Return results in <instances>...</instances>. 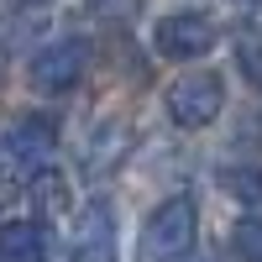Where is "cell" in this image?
<instances>
[{
	"label": "cell",
	"mask_w": 262,
	"mask_h": 262,
	"mask_svg": "<svg viewBox=\"0 0 262 262\" xmlns=\"http://www.w3.org/2000/svg\"><path fill=\"white\" fill-rule=\"evenodd\" d=\"M194 231H200V210H194L189 194H173L158 210L147 215L142 226V257L147 262H179L194 247Z\"/></svg>",
	"instance_id": "obj_1"
},
{
	"label": "cell",
	"mask_w": 262,
	"mask_h": 262,
	"mask_svg": "<svg viewBox=\"0 0 262 262\" xmlns=\"http://www.w3.org/2000/svg\"><path fill=\"white\" fill-rule=\"evenodd\" d=\"M221 111H226V79L221 74L194 69V74H184V79L168 84V116L179 121V126L200 131V126H210Z\"/></svg>",
	"instance_id": "obj_2"
},
{
	"label": "cell",
	"mask_w": 262,
	"mask_h": 262,
	"mask_svg": "<svg viewBox=\"0 0 262 262\" xmlns=\"http://www.w3.org/2000/svg\"><path fill=\"white\" fill-rule=\"evenodd\" d=\"M84 69H90V42L84 37H53L48 48H42L32 58V90L42 95H69L74 84L84 79Z\"/></svg>",
	"instance_id": "obj_3"
},
{
	"label": "cell",
	"mask_w": 262,
	"mask_h": 262,
	"mask_svg": "<svg viewBox=\"0 0 262 262\" xmlns=\"http://www.w3.org/2000/svg\"><path fill=\"white\" fill-rule=\"evenodd\" d=\"M215 42H221V27H215L210 16L200 11H179V16H163L158 27H152V48L163 58H205Z\"/></svg>",
	"instance_id": "obj_4"
},
{
	"label": "cell",
	"mask_w": 262,
	"mask_h": 262,
	"mask_svg": "<svg viewBox=\"0 0 262 262\" xmlns=\"http://www.w3.org/2000/svg\"><path fill=\"white\" fill-rule=\"evenodd\" d=\"M58 147V121L53 116H16L11 131H6V158L27 173H42Z\"/></svg>",
	"instance_id": "obj_5"
},
{
	"label": "cell",
	"mask_w": 262,
	"mask_h": 262,
	"mask_svg": "<svg viewBox=\"0 0 262 262\" xmlns=\"http://www.w3.org/2000/svg\"><path fill=\"white\" fill-rule=\"evenodd\" d=\"M69 252H74V262H116V215L105 200H90L79 210Z\"/></svg>",
	"instance_id": "obj_6"
},
{
	"label": "cell",
	"mask_w": 262,
	"mask_h": 262,
	"mask_svg": "<svg viewBox=\"0 0 262 262\" xmlns=\"http://www.w3.org/2000/svg\"><path fill=\"white\" fill-rule=\"evenodd\" d=\"M53 236L42 221H6L0 226V262H48Z\"/></svg>",
	"instance_id": "obj_7"
},
{
	"label": "cell",
	"mask_w": 262,
	"mask_h": 262,
	"mask_svg": "<svg viewBox=\"0 0 262 262\" xmlns=\"http://www.w3.org/2000/svg\"><path fill=\"white\" fill-rule=\"evenodd\" d=\"M131 142H137V131H131L126 121H111L95 131L90 152H84V168H90V179H100V173H116V163L131 152Z\"/></svg>",
	"instance_id": "obj_8"
},
{
	"label": "cell",
	"mask_w": 262,
	"mask_h": 262,
	"mask_svg": "<svg viewBox=\"0 0 262 262\" xmlns=\"http://www.w3.org/2000/svg\"><path fill=\"white\" fill-rule=\"evenodd\" d=\"M32 200H37L42 215H63V210H69V189H63L58 173L42 168V173H32Z\"/></svg>",
	"instance_id": "obj_9"
},
{
	"label": "cell",
	"mask_w": 262,
	"mask_h": 262,
	"mask_svg": "<svg viewBox=\"0 0 262 262\" xmlns=\"http://www.w3.org/2000/svg\"><path fill=\"white\" fill-rule=\"evenodd\" d=\"M221 189L236 194V200H247V205H257L262 200V168H252V163L247 168H236V163L221 168Z\"/></svg>",
	"instance_id": "obj_10"
},
{
	"label": "cell",
	"mask_w": 262,
	"mask_h": 262,
	"mask_svg": "<svg viewBox=\"0 0 262 262\" xmlns=\"http://www.w3.org/2000/svg\"><path fill=\"white\" fill-rule=\"evenodd\" d=\"M231 257L236 262H262V221L247 215V221L231 226Z\"/></svg>",
	"instance_id": "obj_11"
},
{
	"label": "cell",
	"mask_w": 262,
	"mask_h": 262,
	"mask_svg": "<svg viewBox=\"0 0 262 262\" xmlns=\"http://www.w3.org/2000/svg\"><path fill=\"white\" fill-rule=\"evenodd\" d=\"M0 79H6V48H0Z\"/></svg>",
	"instance_id": "obj_12"
},
{
	"label": "cell",
	"mask_w": 262,
	"mask_h": 262,
	"mask_svg": "<svg viewBox=\"0 0 262 262\" xmlns=\"http://www.w3.org/2000/svg\"><path fill=\"white\" fill-rule=\"evenodd\" d=\"M16 6H37V0H16Z\"/></svg>",
	"instance_id": "obj_13"
}]
</instances>
